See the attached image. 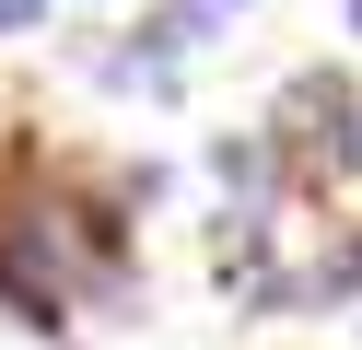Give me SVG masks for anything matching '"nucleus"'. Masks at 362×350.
I'll return each mask as SVG.
<instances>
[{
  "label": "nucleus",
  "instance_id": "nucleus-1",
  "mask_svg": "<svg viewBox=\"0 0 362 350\" xmlns=\"http://www.w3.org/2000/svg\"><path fill=\"white\" fill-rule=\"evenodd\" d=\"M71 269H59L47 245V210H35V140H12L0 152V315L24 327V339H59L71 327Z\"/></svg>",
  "mask_w": 362,
  "mask_h": 350
},
{
  "label": "nucleus",
  "instance_id": "nucleus-2",
  "mask_svg": "<svg viewBox=\"0 0 362 350\" xmlns=\"http://www.w3.org/2000/svg\"><path fill=\"white\" fill-rule=\"evenodd\" d=\"M351 105H362V82H351V70H327V59L281 82L269 140H281V163H292V199H327V187H339V129H351Z\"/></svg>",
  "mask_w": 362,
  "mask_h": 350
},
{
  "label": "nucleus",
  "instance_id": "nucleus-3",
  "mask_svg": "<svg viewBox=\"0 0 362 350\" xmlns=\"http://www.w3.org/2000/svg\"><path fill=\"white\" fill-rule=\"evenodd\" d=\"M211 187L234 199L222 222H281L292 163H281V140H269V117H257V129H222V140H211Z\"/></svg>",
  "mask_w": 362,
  "mask_h": 350
},
{
  "label": "nucleus",
  "instance_id": "nucleus-4",
  "mask_svg": "<svg viewBox=\"0 0 362 350\" xmlns=\"http://www.w3.org/2000/svg\"><path fill=\"white\" fill-rule=\"evenodd\" d=\"M222 23H234L222 0H152V12L129 23L117 47H129V59H152V70H187L199 47H222Z\"/></svg>",
  "mask_w": 362,
  "mask_h": 350
},
{
  "label": "nucleus",
  "instance_id": "nucleus-5",
  "mask_svg": "<svg viewBox=\"0 0 362 350\" xmlns=\"http://www.w3.org/2000/svg\"><path fill=\"white\" fill-rule=\"evenodd\" d=\"M351 303H362V222L327 233V245L292 269V315H351Z\"/></svg>",
  "mask_w": 362,
  "mask_h": 350
},
{
  "label": "nucleus",
  "instance_id": "nucleus-6",
  "mask_svg": "<svg viewBox=\"0 0 362 350\" xmlns=\"http://www.w3.org/2000/svg\"><path fill=\"white\" fill-rule=\"evenodd\" d=\"M0 35H47V0H0Z\"/></svg>",
  "mask_w": 362,
  "mask_h": 350
},
{
  "label": "nucleus",
  "instance_id": "nucleus-7",
  "mask_svg": "<svg viewBox=\"0 0 362 350\" xmlns=\"http://www.w3.org/2000/svg\"><path fill=\"white\" fill-rule=\"evenodd\" d=\"M339 187H362V105H351V129H339Z\"/></svg>",
  "mask_w": 362,
  "mask_h": 350
},
{
  "label": "nucleus",
  "instance_id": "nucleus-8",
  "mask_svg": "<svg viewBox=\"0 0 362 350\" xmlns=\"http://www.w3.org/2000/svg\"><path fill=\"white\" fill-rule=\"evenodd\" d=\"M351 35H362V0H351Z\"/></svg>",
  "mask_w": 362,
  "mask_h": 350
},
{
  "label": "nucleus",
  "instance_id": "nucleus-9",
  "mask_svg": "<svg viewBox=\"0 0 362 350\" xmlns=\"http://www.w3.org/2000/svg\"><path fill=\"white\" fill-rule=\"evenodd\" d=\"M222 12H245V0H222Z\"/></svg>",
  "mask_w": 362,
  "mask_h": 350
}]
</instances>
